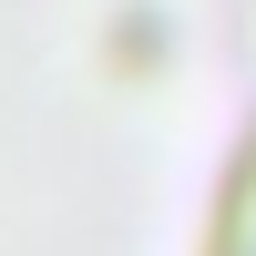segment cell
<instances>
[{
  "instance_id": "6da1fadb",
  "label": "cell",
  "mask_w": 256,
  "mask_h": 256,
  "mask_svg": "<svg viewBox=\"0 0 256 256\" xmlns=\"http://www.w3.org/2000/svg\"><path fill=\"white\" fill-rule=\"evenodd\" d=\"M195 256H256V123L236 134V154L216 174V205H205V246Z\"/></svg>"
}]
</instances>
